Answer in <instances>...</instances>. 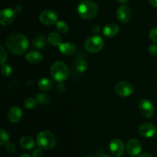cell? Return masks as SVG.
Masks as SVG:
<instances>
[{"instance_id": "cell-18", "label": "cell", "mask_w": 157, "mask_h": 157, "mask_svg": "<svg viewBox=\"0 0 157 157\" xmlns=\"http://www.w3.org/2000/svg\"><path fill=\"white\" fill-rule=\"evenodd\" d=\"M35 145V141L29 136H25L21 137V139L20 140V146L24 150H31V149L34 148Z\"/></svg>"}, {"instance_id": "cell-4", "label": "cell", "mask_w": 157, "mask_h": 157, "mask_svg": "<svg viewBox=\"0 0 157 157\" xmlns=\"http://www.w3.org/2000/svg\"><path fill=\"white\" fill-rule=\"evenodd\" d=\"M37 144L38 147L44 150L52 149L56 144V137L50 131H42L38 133L37 136Z\"/></svg>"}, {"instance_id": "cell-19", "label": "cell", "mask_w": 157, "mask_h": 157, "mask_svg": "<svg viewBox=\"0 0 157 157\" xmlns=\"http://www.w3.org/2000/svg\"><path fill=\"white\" fill-rule=\"evenodd\" d=\"M48 41L54 46H60L62 44V38L57 32H52L48 36Z\"/></svg>"}, {"instance_id": "cell-39", "label": "cell", "mask_w": 157, "mask_h": 157, "mask_svg": "<svg viewBox=\"0 0 157 157\" xmlns=\"http://www.w3.org/2000/svg\"><path fill=\"white\" fill-rule=\"evenodd\" d=\"M20 157H32V156H31L30 155H29V154H23V155H21V156Z\"/></svg>"}, {"instance_id": "cell-14", "label": "cell", "mask_w": 157, "mask_h": 157, "mask_svg": "<svg viewBox=\"0 0 157 157\" xmlns=\"http://www.w3.org/2000/svg\"><path fill=\"white\" fill-rule=\"evenodd\" d=\"M22 117V111L18 107H12L8 112V118L12 123L16 124L20 121Z\"/></svg>"}, {"instance_id": "cell-30", "label": "cell", "mask_w": 157, "mask_h": 157, "mask_svg": "<svg viewBox=\"0 0 157 157\" xmlns=\"http://www.w3.org/2000/svg\"><path fill=\"white\" fill-rule=\"evenodd\" d=\"M149 53L153 56H156L157 55V44H151L148 48Z\"/></svg>"}, {"instance_id": "cell-11", "label": "cell", "mask_w": 157, "mask_h": 157, "mask_svg": "<svg viewBox=\"0 0 157 157\" xmlns=\"http://www.w3.org/2000/svg\"><path fill=\"white\" fill-rule=\"evenodd\" d=\"M15 18V12L9 8L4 9L0 12V23L2 25H9L12 24Z\"/></svg>"}, {"instance_id": "cell-25", "label": "cell", "mask_w": 157, "mask_h": 157, "mask_svg": "<svg viewBox=\"0 0 157 157\" xmlns=\"http://www.w3.org/2000/svg\"><path fill=\"white\" fill-rule=\"evenodd\" d=\"M37 100L33 98H29L24 101V107H25L26 109H29V110L35 108Z\"/></svg>"}, {"instance_id": "cell-3", "label": "cell", "mask_w": 157, "mask_h": 157, "mask_svg": "<svg viewBox=\"0 0 157 157\" xmlns=\"http://www.w3.org/2000/svg\"><path fill=\"white\" fill-rule=\"evenodd\" d=\"M51 75L58 82H63L67 78L69 75L68 67L61 61H56L51 67Z\"/></svg>"}, {"instance_id": "cell-29", "label": "cell", "mask_w": 157, "mask_h": 157, "mask_svg": "<svg viewBox=\"0 0 157 157\" xmlns=\"http://www.w3.org/2000/svg\"><path fill=\"white\" fill-rule=\"evenodd\" d=\"M150 38L151 41L157 43V27L151 29L150 32Z\"/></svg>"}, {"instance_id": "cell-36", "label": "cell", "mask_w": 157, "mask_h": 157, "mask_svg": "<svg viewBox=\"0 0 157 157\" xmlns=\"http://www.w3.org/2000/svg\"><path fill=\"white\" fill-rule=\"evenodd\" d=\"M129 0H117V2L119 4H121L122 6H124L125 4H127V2H128Z\"/></svg>"}, {"instance_id": "cell-26", "label": "cell", "mask_w": 157, "mask_h": 157, "mask_svg": "<svg viewBox=\"0 0 157 157\" xmlns=\"http://www.w3.org/2000/svg\"><path fill=\"white\" fill-rule=\"evenodd\" d=\"M57 30L61 33H66L68 31V25L64 21H58L56 23Z\"/></svg>"}, {"instance_id": "cell-17", "label": "cell", "mask_w": 157, "mask_h": 157, "mask_svg": "<svg viewBox=\"0 0 157 157\" xmlns=\"http://www.w3.org/2000/svg\"><path fill=\"white\" fill-rule=\"evenodd\" d=\"M25 59L28 62L33 64H39L42 61V55L38 52H31L25 56Z\"/></svg>"}, {"instance_id": "cell-35", "label": "cell", "mask_w": 157, "mask_h": 157, "mask_svg": "<svg viewBox=\"0 0 157 157\" xmlns=\"http://www.w3.org/2000/svg\"><path fill=\"white\" fill-rule=\"evenodd\" d=\"M13 10L15 11V13H17V12H21V6H15V8L13 9Z\"/></svg>"}, {"instance_id": "cell-23", "label": "cell", "mask_w": 157, "mask_h": 157, "mask_svg": "<svg viewBox=\"0 0 157 157\" xmlns=\"http://www.w3.org/2000/svg\"><path fill=\"white\" fill-rule=\"evenodd\" d=\"M37 102L38 104H41V105H46V104H48L50 102V98L48 95H46L45 94L43 93H39L37 94L36 97Z\"/></svg>"}, {"instance_id": "cell-28", "label": "cell", "mask_w": 157, "mask_h": 157, "mask_svg": "<svg viewBox=\"0 0 157 157\" xmlns=\"http://www.w3.org/2000/svg\"><path fill=\"white\" fill-rule=\"evenodd\" d=\"M0 58H1V61H0V63H1L2 65L6 64V60H7V52H6V49H5L2 46L0 47Z\"/></svg>"}, {"instance_id": "cell-12", "label": "cell", "mask_w": 157, "mask_h": 157, "mask_svg": "<svg viewBox=\"0 0 157 157\" xmlns=\"http://www.w3.org/2000/svg\"><path fill=\"white\" fill-rule=\"evenodd\" d=\"M117 18L121 22L127 23L132 17V11L127 6H121L117 10Z\"/></svg>"}, {"instance_id": "cell-21", "label": "cell", "mask_w": 157, "mask_h": 157, "mask_svg": "<svg viewBox=\"0 0 157 157\" xmlns=\"http://www.w3.org/2000/svg\"><path fill=\"white\" fill-rule=\"evenodd\" d=\"M53 86V83L51 81L49 78H43L38 81V87L41 89V90H48Z\"/></svg>"}, {"instance_id": "cell-34", "label": "cell", "mask_w": 157, "mask_h": 157, "mask_svg": "<svg viewBox=\"0 0 157 157\" xmlns=\"http://www.w3.org/2000/svg\"><path fill=\"white\" fill-rule=\"evenodd\" d=\"M91 30L92 32H93L95 35H97L100 32V26L98 25H94L93 27H92Z\"/></svg>"}, {"instance_id": "cell-24", "label": "cell", "mask_w": 157, "mask_h": 157, "mask_svg": "<svg viewBox=\"0 0 157 157\" xmlns=\"http://www.w3.org/2000/svg\"><path fill=\"white\" fill-rule=\"evenodd\" d=\"M9 140V136L7 132L2 128L0 130V144L2 146L6 145Z\"/></svg>"}, {"instance_id": "cell-8", "label": "cell", "mask_w": 157, "mask_h": 157, "mask_svg": "<svg viewBox=\"0 0 157 157\" xmlns=\"http://www.w3.org/2000/svg\"><path fill=\"white\" fill-rule=\"evenodd\" d=\"M110 150L112 155L116 157H121L123 156L125 150V146L124 142L120 139H113L110 143Z\"/></svg>"}, {"instance_id": "cell-2", "label": "cell", "mask_w": 157, "mask_h": 157, "mask_svg": "<svg viewBox=\"0 0 157 157\" xmlns=\"http://www.w3.org/2000/svg\"><path fill=\"white\" fill-rule=\"evenodd\" d=\"M98 6L94 2L83 0L78 6V15L84 19H91L98 13Z\"/></svg>"}, {"instance_id": "cell-6", "label": "cell", "mask_w": 157, "mask_h": 157, "mask_svg": "<svg viewBox=\"0 0 157 157\" xmlns=\"http://www.w3.org/2000/svg\"><path fill=\"white\" fill-rule=\"evenodd\" d=\"M115 90L117 94L121 97L127 98L133 93V87L130 83L127 82V81H121L117 84Z\"/></svg>"}, {"instance_id": "cell-27", "label": "cell", "mask_w": 157, "mask_h": 157, "mask_svg": "<svg viewBox=\"0 0 157 157\" xmlns=\"http://www.w3.org/2000/svg\"><path fill=\"white\" fill-rule=\"evenodd\" d=\"M1 70H2V75L4 77L10 76L12 71V67H11V66L7 64H2L1 67Z\"/></svg>"}, {"instance_id": "cell-22", "label": "cell", "mask_w": 157, "mask_h": 157, "mask_svg": "<svg viewBox=\"0 0 157 157\" xmlns=\"http://www.w3.org/2000/svg\"><path fill=\"white\" fill-rule=\"evenodd\" d=\"M87 68V63L83 58H80L76 62V70L80 73H83Z\"/></svg>"}, {"instance_id": "cell-7", "label": "cell", "mask_w": 157, "mask_h": 157, "mask_svg": "<svg viewBox=\"0 0 157 157\" xmlns=\"http://www.w3.org/2000/svg\"><path fill=\"white\" fill-rule=\"evenodd\" d=\"M139 109L142 116L146 118L151 117L154 113V105L150 100H142L140 103Z\"/></svg>"}, {"instance_id": "cell-1", "label": "cell", "mask_w": 157, "mask_h": 157, "mask_svg": "<svg viewBox=\"0 0 157 157\" xmlns=\"http://www.w3.org/2000/svg\"><path fill=\"white\" fill-rule=\"evenodd\" d=\"M6 44L11 53L15 55H21L29 48V40L22 34H13L8 37Z\"/></svg>"}, {"instance_id": "cell-10", "label": "cell", "mask_w": 157, "mask_h": 157, "mask_svg": "<svg viewBox=\"0 0 157 157\" xmlns=\"http://www.w3.org/2000/svg\"><path fill=\"white\" fill-rule=\"evenodd\" d=\"M126 150L130 156H138L142 151V144L138 140L131 139L127 142Z\"/></svg>"}, {"instance_id": "cell-20", "label": "cell", "mask_w": 157, "mask_h": 157, "mask_svg": "<svg viewBox=\"0 0 157 157\" xmlns=\"http://www.w3.org/2000/svg\"><path fill=\"white\" fill-rule=\"evenodd\" d=\"M45 44L46 39L44 38V36H43V35L38 36V38H36L32 41V46H33V48L35 49H38V50L44 49V48L45 47Z\"/></svg>"}, {"instance_id": "cell-41", "label": "cell", "mask_w": 157, "mask_h": 157, "mask_svg": "<svg viewBox=\"0 0 157 157\" xmlns=\"http://www.w3.org/2000/svg\"><path fill=\"white\" fill-rule=\"evenodd\" d=\"M87 157H94V156H87Z\"/></svg>"}, {"instance_id": "cell-32", "label": "cell", "mask_w": 157, "mask_h": 157, "mask_svg": "<svg viewBox=\"0 0 157 157\" xmlns=\"http://www.w3.org/2000/svg\"><path fill=\"white\" fill-rule=\"evenodd\" d=\"M33 157H42L43 156V151L41 150V148H38L35 149L33 151Z\"/></svg>"}, {"instance_id": "cell-38", "label": "cell", "mask_w": 157, "mask_h": 157, "mask_svg": "<svg viewBox=\"0 0 157 157\" xmlns=\"http://www.w3.org/2000/svg\"><path fill=\"white\" fill-rule=\"evenodd\" d=\"M140 157H153L152 155L149 154V153H144V154H142Z\"/></svg>"}, {"instance_id": "cell-37", "label": "cell", "mask_w": 157, "mask_h": 157, "mask_svg": "<svg viewBox=\"0 0 157 157\" xmlns=\"http://www.w3.org/2000/svg\"><path fill=\"white\" fill-rule=\"evenodd\" d=\"M149 2L154 7H157V0H149Z\"/></svg>"}, {"instance_id": "cell-40", "label": "cell", "mask_w": 157, "mask_h": 157, "mask_svg": "<svg viewBox=\"0 0 157 157\" xmlns=\"http://www.w3.org/2000/svg\"><path fill=\"white\" fill-rule=\"evenodd\" d=\"M102 157H111V156H107V155H105V156H103Z\"/></svg>"}, {"instance_id": "cell-31", "label": "cell", "mask_w": 157, "mask_h": 157, "mask_svg": "<svg viewBox=\"0 0 157 157\" xmlns=\"http://www.w3.org/2000/svg\"><path fill=\"white\" fill-rule=\"evenodd\" d=\"M6 150L9 153H14L16 150V148L13 144H6Z\"/></svg>"}, {"instance_id": "cell-15", "label": "cell", "mask_w": 157, "mask_h": 157, "mask_svg": "<svg viewBox=\"0 0 157 157\" xmlns=\"http://www.w3.org/2000/svg\"><path fill=\"white\" fill-rule=\"evenodd\" d=\"M119 30L120 28L117 25L114 23H110L104 26L103 29V34L106 38H113L115 35H117Z\"/></svg>"}, {"instance_id": "cell-33", "label": "cell", "mask_w": 157, "mask_h": 157, "mask_svg": "<svg viewBox=\"0 0 157 157\" xmlns=\"http://www.w3.org/2000/svg\"><path fill=\"white\" fill-rule=\"evenodd\" d=\"M57 90H58V91L59 92V93H64L66 90V87L65 86H64V84L60 83V84L57 86Z\"/></svg>"}, {"instance_id": "cell-9", "label": "cell", "mask_w": 157, "mask_h": 157, "mask_svg": "<svg viewBox=\"0 0 157 157\" xmlns=\"http://www.w3.org/2000/svg\"><path fill=\"white\" fill-rule=\"evenodd\" d=\"M39 20L42 24L51 25L57 23L58 15L52 10H44L40 14Z\"/></svg>"}, {"instance_id": "cell-5", "label": "cell", "mask_w": 157, "mask_h": 157, "mask_svg": "<svg viewBox=\"0 0 157 157\" xmlns=\"http://www.w3.org/2000/svg\"><path fill=\"white\" fill-rule=\"evenodd\" d=\"M104 42L103 38L99 35H94L87 38L84 44L86 50L90 53H97L103 48Z\"/></svg>"}, {"instance_id": "cell-13", "label": "cell", "mask_w": 157, "mask_h": 157, "mask_svg": "<svg viewBox=\"0 0 157 157\" xmlns=\"http://www.w3.org/2000/svg\"><path fill=\"white\" fill-rule=\"evenodd\" d=\"M156 133V126L150 123H144L139 127V133L140 136L146 138H150Z\"/></svg>"}, {"instance_id": "cell-16", "label": "cell", "mask_w": 157, "mask_h": 157, "mask_svg": "<svg viewBox=\"0 0 157 157\" xmlns=\"http://www.w3.org/2000/svg\"><path fill=\"white\" fill-rule=\"evenodd\" d=\"M59 51L64 55H71L76 52L77 47L75 44L71 42L62 43L59 46Z\"/></svg>"}]
</instances>
